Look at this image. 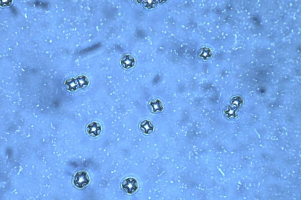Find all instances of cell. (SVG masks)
Returning <instances> with one entry per match:
<instances>
[{"label":"cell","instance_id":"6da1fadb","mask_svg":"<svg viewBox=\"0 0 301 200\" xmlns=\"http://www.w3.org/2000/svg\"><path fill=\"white\" fill-rule=\"evenodd\" d=\"M89 181V177L87 173L84 171H80L76 174L73 183L78 188H82L87 185Z\"/></svg>","mask_w":301,"mask_h":200},{"label":"cell","instance_id":"7a4b0ae2","mask_svg":"<svg viewBox=\"0 0 301 200\" xmlns=\"http://www.w3.org/2000/svg\"><path fill=\"white\" fill-rule=\"evenodd\" d=\"M123 189L127 193L132 194L135 192L138 188L136 180L132 178H129L125 179L122 184Z\"/></svg>","mask_w":301,"mask_h":200},{"label":"cell","instance_id":"3957f363","mask_svg":"<svg viewBox=\"0 0 301 200\" xmlns=\"http://www.w3.org/2000/svg\"><path fill=\"white\" fill-rule=\"evenodd\" d=\"M88 133L91 136L98 135L101 131V125L98 123L93 122L89 124L87 127Z\"/></svg>","mask_w":301,"mask_h":200},{"label":"cell","instance_id":"277c9868","mask_svg":"<svg viewBox=\"0 0 301 200\" xmlns=\"http://www.w3.org/2000/svg\"><path fill=\"white\" fill-rule=\"evenodd\" d=\"M121 64L125 68L128 69L133 67L135 65V60L131 55H125L121 60Z\"/></svg>","mask_w":301,"mask_h":200},{"label":"cell","instance_id":"5b68a950","mask_svg":"<svg viewBox=\"0 0 301 200\" xmlns=\"http://www.w3.org/2000/svg\"><path fill=\"white\" fill-rule=\"evenodd\" d=\"M64 86L67 90L71 92L76 91L79 87L76 80L73 77L66 79L65 82Z\"/></svg>","mask_w":301,"mask_h":200},{"label":"cell","instance_id":"8992f818","mask_svg":"<svg viewBox=\"0 0 301 200\" xmlns=\"http://www.w3.org/2000/svg\"><path fill=\"white\" fill-rule=\"evenodd\" d=\"M140 128L146 134H149L154 129V126L151 122L146 120L142 121L140 125Z\"/></svg>","mask_w":301,"mask_h":200},{"label":"cell","instance_id":"52a82bcc","mask_svg":"<svg viewBox=\"0 0 301 200\" xmlns=\"http://www.w3.org/2000/svg\"><path fill=\"white\" fill-rule=\"evenodd\" d=\"M80 88L83 89L88 86L89 83L87 77L84 75L78 76L76 79Z\"/></svg>","mask_w":301,"mask_h":200},{"label":"cell","instance_id":"ba28073f","mask_svg":"<svg viewBox=\"0 0 301 200\" xmlns=\"http://www.w3.org/2000/svg\"><path fill=\"white\" fill-rule=\"evenodd\" d=\"M150 105L152 107L153 111L154 113L157 111H161L163 109L162 102L158 99L151 101Z\"/></svg>","mask_w":301,"mask_h":200},{"label":"cell","instance_id":"9c48e42d","mask_svg":"<svg viewBox=\"0 0 301 200\" xmlns=\"http://www.w3.org/2000/svg\"><path fill=\"white\" fill-rule=\"evenodd\" d=\"M156 0H144L143 4L145 7L148 9H151L153 8L156 4Z\"/></svg>","mask_w":301,"mask_h":200}]
</instances>
